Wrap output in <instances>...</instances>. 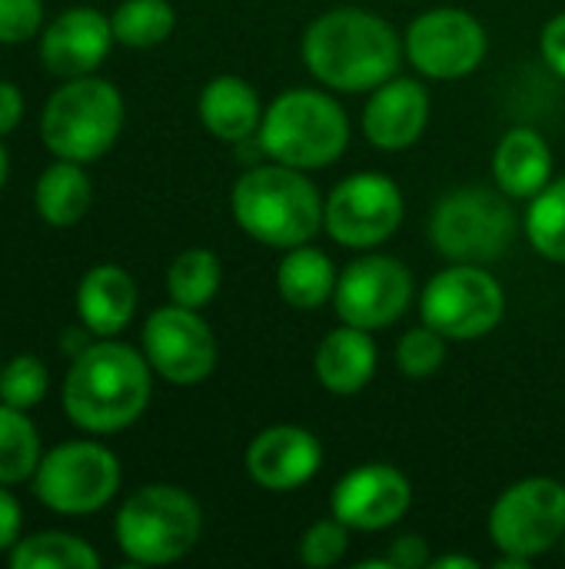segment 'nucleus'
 <instances>
[{"label":"nucleus","instance_id":"obj_14","mask_svg":"<svg viewBox=\"0 0 565 569\" xmlns=\"http://www.w3.org/2000/svg\"><path fill=\"white\" fill-rule=\"evenodd\" d=\"M336 313L360 330H383L396 323L413 300V273L383 253H366L336 277Z\"/></svg>","mask_w":565,"mask_h":569},{"label":"nucleus","instance_id":"obj_36","mask_svg":"<svg viewBox=\"0 0 565 569\" xmlns=\"http://www.w3.org/2000/svg\"><path fill=\"white\" fill-rule=\"evenodd\" d=\"M539 43H543V57H546V63L553 67V73H559L565 80V13L553 17V20L546 23Z\"/></svg>","mask_w":565,"mask_h":569},{"label":"nucleus","instance_id":"obj_30","mask_svg":"<svg viewBox=\"0 0 565 569\" xmlns=\"http://www.w3.org/2000/svg\"><path fill=\"white\" fill-rule=\"evenodd\" d=\"M47 367L33 353H20L7 367H0V400L17 410L37 407L47 393Z\"/></svg>","mask_w":565,"mask_h":569},{"label":"nucleus","instance_id":"obj_1","mask_svg":"<svg viewBox=\"0 0 565 569\" xmlns=\"http://www.w3.org/2000/svg\"><path fill=\"white\" fill-rule=\"evenodd\" d=\"M403 43L396 30L360 7H336L316 17L303 33V60L310 73L343 93L376 90L396 77Z\"/></svg>","mask_w":565,"mask_h":569},{"label":"nucleus","instance_id":"obj_26","mask_svg":"<svg viewBox=\"0 0 565 569\" xmlns=\"http://www.w3.org/2000/svg\"><path fill=\"white\" fill-rule=\"evenodd\" d=\"M40 437L30 417L0 400V483L13 487L37 473Z\"/></svg>","mask_w":565,"mask_h":569},{"label":"nucleus","instance_id":"obj_13","mask_svg":"<svg viewBox=\"0 0 565 569\" xmlns=\"http://www.w3.org/2000/svg\"><path fill=\"white\" fill-rule=\"evenodd\" d=\"M410 63L433 80H460L486 57V30L470 10L436 7L420 13L406 30Z\"/></svg>","mask_w":565,"mask_h":569},{"label":"nucleus","instance_id":"obj_11","mask_svg":"<svg viewBox=\"0 0 565 569\" xmlns=\"http://www.w3.org/2000/svg\"><path fill=\"white\" fill-rule=\"evenodd\" d=\"M403 223V193L383 173H353L346 177L323 207L326 233L353 250L376 247L396 233Z\"/></svg>","mask_w":565,"mask_h":569},{"label":"nucleus","instance_id":"obj_18","mask_svg":"<svg viewBox=\"0 0 565 569\" xmlns=\"http://www.w3.org/2000/svg\"><path fill=\"white\" fill-rule=\"evenodd\" d=\"M430 123V93L410 77H390L373 90L363 110V133L380 150L413 147Z\"/></svg>","mask_w":565,"mask_h":569},{"label":"nucleus","instance_id":"obj_32","mask_svg":"<svg viewBox=\"0 0 565 569\" xmlns=\"http://www.w3.org/2000/svg\"><path fill=\"white\" fill-rule=\"evenodd\" d=\"M346 547H350V527L343 520L336 517L316 520L300 540V560L313 569L336 567L346 557Z\"/></svg>","mask_w":565,"mask_h":569},{"label":"nucleus","instance_id":"obj_5","mask_svg":"<svg viewBox=\"0 0 565 569\" xmlns=\"http://www.w3.org/2000/svg\"><path fill=\"white\" fill-rule=\"evenodd\" d=\"M200 533V503L173 483H150L130 493L113 523L117 547L127 560L140 567H163L183 560L196 547Z\"/></svg>","mask_w":565,"mask_h":569},{"label":"nucleus","instance_id":"obj_35","mask_svg":"<svg viewBox=\"0 0 565 569\" xmlns=\"http://www.w3.org/2000/svg\"><path fill=\"white\" fill-rule=\"evenodd\" d=\"M20 527H23V513L20 503L10 490H3L0 483V550H13L20 540Z\"/></svg>","mask_w":565,"mask_h":569},{"label":"nucleus","instance_id":"obj_34","mask_svg":"<svg viewBox=\"0 0 565 569\" xmlns=\"http://www.w3.org/2000/svg\"><path fill=\"white\" fill-rule=\"evenodd\" d=\"M386 563L390 569H420L430 567V550H426V540L416 537V533H403L390 543L386 550Z\"/></svg>","mask_w":565,"mask_h":569},{"label":"nucleus","instance_id":"obj_33","mask_svg":"<svg viewBox=\"0 0 565 569\" xmlns=\"http://www.w3.org/2000/svg\"><path fill=\"white\" fill-rule=\"evenodd\" d=\"M43 27V0H0V43H23Z\"/></svg>","mask_w":565,"mask_h":569},{"label":"nucleus","instance_id":"obj_9","mask_svg":"<svg viewBox=\"0 0 565 569\" xmlns=\"http://www.w3.org/2000/svg\"><path fill=\"white\" fill-rule=\"evenodd\" d=\"M420 313L446 340H480L500 327L506 293L480 263H453L426 283Z\"/></svg>","mask_w":565,"mask_h":569},{"label":"nucleus","instance_id":"obj_31","mask_svg":"<svg viewBox=\"0 0 565 569\" xmlns=\"http://www.w3.org/2000/svg\"><path fill=\"white\" fill-rule=\"evenodd\" d=\"M443 360H446V337L440 330H433L430 323L403 333V340L396 343V367L413 380L436 373L443 367Z\"/></svg>","mask_w":565,"mask_h":569},{"label":"nucleus","instance_id":"obj_24","mask_svg":"<svg viewBox=\"0 0 565 569\" xmlns=\"http://www.w3.org/2000/svg\"><path fill=\"white\" fill-rule=\"evenodd\" d=\"M280 297L296 310H316L336 293V270L333 260L323 250H313L306 243L290 247L276 270Z\"/></svg>","mask_w":565,"mask_h":569},{"label":"nucleus","instance_id":"obj_4","mask_svg":"<svg viewBox=\"0 0 565 569\" xmlns=\"http://www.w3.org/2000/svg\"><path fill=\"white\" fill-rule=\"evenodd\" d=\"M350 120L343 107L320 90L296 87L280 93L260 120V150L286 167L316 170L343 157Z\"/></svg>","mask_w":565,"mask_h":569},{"label":"nucleus","instance_id":"obj_6","mask_svg":"<svg viewBox=\"0 0 565 569\" xmlns=\"http://www.w3.org/2000/svg\"><path fill=\"white\" fill-rule=\"evenodd\" d=\"M123 130V97L103 77H70L50 93L40 137L47 150L60 160L90 163L103 157Z\"/></svg>","mask_w":565,"mask_h":569},{"label":"nucleus","instance_id":"obj_19","mask_svg":"<svg viewBox=\"0 0 565 569\" xmlns=\"http://www.w3.org/2000/svg\"><path fill=\"white\" fill-rule=\"evenodd\" d=\"M137 310V283L117 263L90 267L77 287V313L87 333L117 337Z\"/></svg>","mask_w":565,"mask_h":569},{"label":"nucleus","instance_id":"obj_10","mask_svg":"<svg viewBox=\"0 0 565 569\" xmlns=\"http://www.w3.org/2000/svg\"><path fill=\"white\" fill-rule=\"evenodd\" d=\"M490 537L509 557H543L565 537V487L553 477H529L500 493L490 513Z\"/></svg>","mask_w":565,"mask_h":569},{"label":"nucleus","instance_id":"obj_22","mask_svg":"<svg viewBox=\"0 0 565 569\" xmlns=\"http://www.w3.org/2000/svg\"><path fill=\"white\" fill-rule=\"evenodd\" d=\"M493 173L506 197H536L553 177V150L546 137L529 127L509 130L496 147Z\"/></svg>","mask_w":565,"mask_h":569},{"label":"nucleus","instance_id":"obj_2","mask_svg":"<svg viewBox=\"0 0 565 569\" xmlns=\"http://www.w3.org/2000/svg\"><path fill=\"white\" fill-rule=\"evenodd\" d=\"M150 360L127 343H90L63 377L67 420L87 433L127 430L150 403Z\"/></svg>","mask_w":565,"mask_h":569},{"label":"nucleus","instance_id":"obj_7","mask_svg":"<svg viewBox=\"0 0 565 569\" xmlns=\"http://www.w3.org/2000/svg\"><path fill=\"white\" fill-rule=\"evenodd\" d=\"M430 237L446 260L483 267L506 253L516 237V217L503 190L463 187L436 203Z\"/></svg>","mask_w":565,"mask_h":569},{"label":"nucleus","instance_id":"obj_29","mask_svg":"<svg viewBox=\"0 0 565 569\" xmlns=\"http://www.w3.org/2000/svg\"><path fill=\"white\" fill-rule=\"evenodd\" d=\"M526 233L546 260L565 263V177L556 183H546L526 213Z\"/></svg>","mask_w":565,"mask_h":569},{"label":"nucleus","instance_id":"obj_38","mask_svg":"<svg viewBox=\"0 0 565 569\" xmlns=\"http://www.w3.org/2000/svg\"><path fill=\"white\" fill-rule=\"evenodd\" d=\"M430 567L433 569H476V560L450 553V557H436V560H430Z\"/></svg>","mask_w":565,"mask_h":569},{"label":"nucleus","instance_id":"obj_27","mask_svg":"<svg viewBox=\"0 0 565 569\" xmlns=\"http://www.w3.org/2000/svg\"><path fill=\"white\" fill-rule=\"evenodd\" d=\"M220 277H223V267H220L216 253H210L203 247H193V250H183L170 263V270H167V293L180 307L203 310L216 297Z\"/></svg>","mask_w":565,"mask_h":569},{"label":"nucleus","instance_id":"obj_39","mask_svg":"<svg viewBox=\"0 0 565 569\" xmlns=\"http://www.w3.org/2000/svg\"><path fill=\"white\" fill-rule=\"evenodd\" d=\"M7 167H10V160H7V147L0 143V187L7 183Z\"/></svg>","mask_w":565,"mask_h":569},{"label":"nucleus","instance_id":"obj_25","mask_svg":"<svg viewBox=\"0 0 565 569\" xmlns=\"http://www.w3.org/2000/svg\"><path fill=\"white\" fill-rule=\"evenodd\" d=\"M10 567L13 569H97L100 567V553L70 533L60 530H47V533H33L27 540H17V547L10 550Z\"/></svg>","mask_w":565,"mask_h":569},{"label":"nucleus","instance_id":"obj_40","mask_svg":"<svg viewBox=\"0 0 565 569\" xmlns=\"http://www.w3.org/2000/svg\"><path fill=\"white\" fill-rule=\"evenodd\" d=\"M563 543H565V537H563Z\"/></svg>","mask_w":565,"mask_h":569},{"label":"nucleus","instance_id":"obj_8","mask_svg":"<svg viewBox=\"0 0 565 569\" xmlns=\"http://www.w3.org/2000/svg\"><path fill=\"white\" fill-rule=\"evenodd\" d=\"M120 490V460L93 440H70L40 457L33 473V497L63 517H87L103 510Z\"/></svg>","mask_w":565,"mask_h":569},{"label":"nucleus","instance_id":"obj_23","mask_svg":"<svg viewBox=\"0 0 565 569\" xmlns=\"http://www.w3.org/2000/svg\"><path fill=\"white\" fill-rule=\"evenodd\" d=\"M90 203H93V183H90L83 163L57 157V163H50L37 177L33 207L43 217V223H50L57 230L73 227V223H80L87 217Z\"/></svg>","mask_w":565,"mask_h":569},{"label":"nucleus","instance_id":"obj_21","mask_svg":"<svg viewBox=\"0 0 565 569\" xmlns=\"http://www.w3.org/2000/svg\"><path fill=\"white\" fill-rule=\"evenodd\" d=\"M203 127L226 143H243L260 130L263 107L256 90L243 77H213L200 93Z\"/></svg>","mask_w":565,"mask_h":569},{"label":"nucleus","instance_id":"obj_28","mask_svg":"<svg viewBox=\"0 0 565 569\" xmlns=\"http://www.w3.org/2000/svg\"><path fill=\"white\" fill-rule=\"evenodd\" d=\"M113 37L123 47H160L173 27H176V10L170 0H123L113 17H110Z\"/></svg>","mask_w":565,"mask_h":569},{"label":"nucleus","instance_id":"obj_16","mask_svg":"<svg viewBox=\"0 0 565 569\" xmlns=\"http://www.w3.org/2000/svg\"><path fill=\"white\" fill-rule=\"evenodd\" d=\"M113 40L110 17L93 7H70L47 23L40 37V60L57 77H87L107 60Z\"/></svg>","mask_w":565,"mask_h":569},{"label":"nucleus","instance_id":"obj_15","mask_svg":"<svg viewBox=\"0 0 565 569\" xmlns=\"http://www.w3.org/2000/svg\"><path fill=\"white\" fill-rule=\"evenodd\" d=\"M410 480L390 463H363L350 470L333 490V517L350 530H386L410 510Z\"/></svg>","mask_w":565,"mask_h":569},{"label":"nucleus","instance_id":"obj_17","mask_svg":"<svg viewBox=\"0 0 565 569\" xmlns=\"http://www.w3.org/2000/svg\"><path fill=\"white\" fill-rule=\"evenodd\" d=\"M320 463H323L320 440L310 430L290 423L256 433L253 443L246 447V473L253 477V483L273 493H286L310 483Z\"/></svg>","mask_w":565,"mask_h":569},{"label":"nucleus","instance_id":"obj_3","mask_svg":"<svg viewBox=\"0 0 565 569\" xmlns=\"http://www.w3.org/2000/svg\"><path fill=\"white\" fill-rule=\"evenodd\" d=\"M233 217L243 233L266 247H300L310 243L323 227L320 190L286 163L253 167L233 183Z\"/></svg>","mask_w":565,"mask_h":569},{"label":"nucleus","instance_id":"obj_12","mask_svg":"<svg viewBox=\"0 0 565 569\" xmlns=\"http://www.w3.org/2000/svg\"><path fill=\"white\" fill-rule=\"evenodd\" d=\"M143 357L167 383L196 387L216 370V337L196 310L170 303L147 317Z\"/></svg>","mask_w":565,"mask_h":569},{"label":"nucleus","instance_id":"obj_37","mask_svg":"<svg viewBox=\"0 0 565 569\" xmlns=\"http://www.w3.org/2000/svg\"><path fill=\"white\" fill-rule=\"evenodd\" d=\"M20 120H23L20 87H13L10 80H0V137H7L10 130H17Z\"/></svg>","mask_w":565,"mask_h":569},{"label":"nucleus","instance_id":"obj_20","mask_svg":"<svg viewBox=\"0 0 565 569\" xmlns=\"http://www.w3.org/2000/svg\"><path fill=\"white\" fill-rule=\"evenodd\" d=\"M313 367H316V380L323 383V390L336 397H353L376 373V343L370 330L343 323L340 330L323 337Z\"/></svg>","mask_w":565,"mask_h":569}]
</instances>
